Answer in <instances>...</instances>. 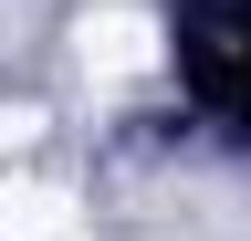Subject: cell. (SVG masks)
Returning a JSON list of instances; mask_svg holds the SVG:
<instances>
[{
    "instance_id": "6da1fadb",
    "label": "cell",
    "mask_w": 251,
    "mask_h": 241,
    "mask_svg": "<svg viewBox=\"0 0 251 241\" xmlns=\"http://www.w3.org/2000/svg\"><path fill=\"white\" fill-rule=\"evenodd\" d=\"M74 63H84L94 84L157 74V21H147V11H84V21H74Z\"/></svg>"
},
{
    "instance_id": "7a4b0ae2",
    "label": "cell",
    "mask_w": 251,
    "mask_h": 241,
    "mask_svg": "<svg viewBox=\"0 0 251 241\" xmlns=\"http://www.w3.org/2000/svg\"><path fill=\"white\" fill-rule=\"evenodd\" d=\"M0 241H84L74 189H52V178H0Z\"/></svg>"
}]
</instances>
